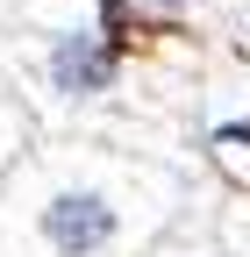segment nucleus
Listing matches in <instances>:
<instances>
[{
	"label": "nucleus",
	"mask_w": 250,
	"mask_h": 257,
	"mask_svg": "<svg viewBox=\"0 0 250 257\" xmlns=\"http://www.w3.org/2000/svg\"><path fill=\"white\" fill-rule=\"evenodd\" d=\"M50 93H65V100H93V93L114 86V43L93 36V29H65V36H50Z\"/></svg>",
	"instance_id": "f03ea898"
},
{
	"label": "nucleus",
	"mask_w": 250,
	"mask_h": 257,
	"mask_svg": "<svg viewBox=\"0 0 250 257\" xmlns=\"http://www.w3.org/2000/svg\"><path fill=\"white\" fill-rule=\"evenodd\" d=\"M158 8H165V15H179V8H193V0H158Z\"/></svg>",
	"instance_id": "7ed1b4c3"
},
{
	"label": "nucleus",
	"mask_w": 250,
	"mask_h": 257,
	"mask_svg": "<svg viewBox=\"0 0 250 257\" xmlns=\"http://www.w3.org/2000/svg\"><path fill=\"white\" fill-rule=\"evenodd\" d=\"M129 236V207L93 179H65L36 200V243L50 257H114Z\"/></svg>",
	"instance_id": "f257e3e1"
}]
</instances>
